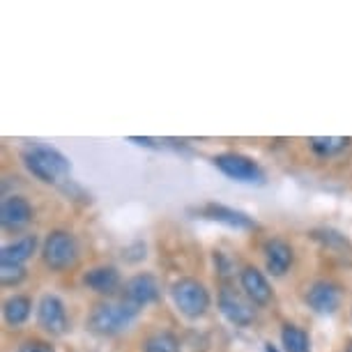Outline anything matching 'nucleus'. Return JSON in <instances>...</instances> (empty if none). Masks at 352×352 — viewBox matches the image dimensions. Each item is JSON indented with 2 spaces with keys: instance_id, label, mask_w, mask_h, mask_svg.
I'll return each mask as SVG.
<instances>
[{
  "instance_id": "nucleus-1",
  "label": "nucleus",
  "mask_w": 352,
  "mask_h": 352,
  "mask_svg": "<svg viewBox=\"0 0 352 352\" xmlns=\"http://www.w3.org/2000/svg\"><path fill=\"white\" fill-rule=\"evenodd\" d=\"M21 159L25 170L44 184H63L72 175L69 159L58 148H51V145H30V148L23 150Z\"/></svg>"
},
{
  "instance_id": "nucleus-2",
  "label": "nucleus",
  "mask_w": 352,
  "mask_h": 352,
  "mask_svg": "<svg viewBox=\"0 0 352 352\" xmlns=\"http://www.w3.org/2000/svg\"><path fill=\"white\" fill-rule=\"evenodd\" d=\"M141 309L131 307L124 300H106L92 307L88 316V329L92 334L111 338L118 336L120 331L129 329L131 322L136 320Z\"/></svg>"
},
{
  "instance_id": "nucleus-3",
  "label": "nucleus",
  "mask_w": 352,
  "mask_h": 352,
  "mask_svg": "<svg viewBox=\"0 0 352 352\" xmlns=\"http://www.w3.org/2000/svg\"><path fill=\"white\" fill-rule=\"evenodd\" d=\"M170 300L175 309L189 320H198L210 311L212 295L208 285L194 276H182L170 285Z\"/></svg>"
},
{
  "instance_id": "nucleus-4",
  "label": "nucleus",
  "mask_w": 352,
  "mask_h": 352,
  "mask_svg": "<svg viewBox=\"0 0 352 352\" xmlns=\"http://www.w3.org/2000/svg\"><path fill=\"white\" fill-rule=\"evenodd\" d=\"M78 242L69 230H51L42 244V261L51 272L72 270L78 263Z\"/></svg>"
},
{
  "instance_id": "nucleus-5",
  "label": "nucleus",
  "mask_w": 352,
  "mask_h": 352,
  "mask_svg": "<svg viewBox=\"0 0 352 352\" xmlns=\"http://www.w3.org/2000/svg\"><path fill=\"white\" fill-rule=\"evenodd\" d=\"M212 164L223 173L226 177L242 184H263L265 182V170L261 168V164L254 162L247 155L240 152H221V155L212 157Z\"/></svg>"
},
{
  "instance_id": "nucleus-6",
  "label": "nucleus",
  "mask_w": 352,
  "mask_h": 352,
  "mask_svg": "<svg viewBox=\"0 0 352 352\" xmlns=\"http://www.w3.org/2000/svg\"><path fill=\"white\" fill-rule=\"evenodd\" d=\"M217 304H219L221 316L232 327H249V324L256 320V304L251 302L244 292L230 288V285H223V288L219 290Z\"/></svg>"
},
{
  "instance_id": "nucleus-7",
  "label": "nucleus",
  "mask_w": 352,
  "mask_h": 352,
  "mask_svg": "<svg viewBox=\"0 0 352 352\" xmlns=\"http://www.w3.org/2000/svg\"><path fill=\"white\" fill-rule=\"evenodd\" d=\"M159 295H162V288H159L157 276L150 272H138V274L129 276L120 290V300L136 309H145L148 304L157 302Z\"/></svg>"
},
{
  "instance_id": "nucleus-8",
  "label": "nucleus",
  "mask_w": 352,
  "mask_h": 352,
  "mask_svg": "<svg viewBox=\"0 0 352 352\" xmlns=\"http://www.w3.org/2000/svg\"><path fill=\"white\" fill-rule=\"evenodd\" d=\"M37 324L51 336H65L69 329V318L65 302L58 295H42L37 304Z\"/></svg>"
},
{
  "instance_id": "nucleus-9",
  "label": "nucleus",
  "mask_w": 352,
  "mask_h": 352,
  "mask_svg": "<svg viewBox=\"0 0 352 352\" xmlns=\"http://www.w3.org/2000/svg\"><path fill=\"white\" fill-rule=\"evenodd\" d=\"M304 302L309 304V309L318 316H334L338 307H341V288L334 281L327 278H318L307 288Z\"/></svg>"
},
{
  "instance_id": "nucleus-10",
  "label": "nucleus",
  "mask_w": 352,
  "mask_h": 352,
  "mask_svg": "<svg viewBox=\"0 0 352 352\" xmlns=\"http://www.w3.org/2000/svg\"><path fill=\"white\" fill-rule=\"evenodd\" d=\"M263 256H265V267L276 278L288 274V270L292 267V263H295V249H292V244L285 242L283 237H272V240L265 242Z\"/></svg>"
},
{
  "instance_id": "nucleus-11",
  "label": "nucleus",
  "mask_w": 352,
  "mask_h": 352,
  "mask_svg": "<svg viewBox=\"0 0 352 352\" xmlns=\"http://www.w3.org/2000/svg\"><path fill=\"white\" fill-rule=\"evenodd\" d=\"M240 285H242V292L256 304V307H267V304L274 300V290H272V285L267 281V276H265V272L254 267V265L242 267Z\"/></svg>"
},
{
  "instance_id": "nucleus-12",
  "label": "nucleus",
  "mask_w": 352,
  "mask_h": 352,
  "mask_svg": "<svg viewBox=\"0 0 352 352\" xmlns=\"http://www.w3.org/2000/svg\"><path fill=\"white\" fill-rule=\"evenodd\" d=\"M83 285L88 290L97 292V295L111 297L118 290H122L124 283L118 267H113V265H97V267H90L83 274Z\"/></svg>"
},
{
  "instance_id": "nucleus-13",
  "label": "nucleus",
  "mask_w": 352,
  "mask_h": 352,
  "mask_svg": "<svg viewBox=\"0 0 352 352\" xmlns=\"http://www.w3.org/2000/svg\"><path fill=\"white\" fill-rule=\"evenodd\" d=\"M32 217H35V210L23 196H8L0 205V223L5 230H21L32 221Z\"/></svg>"
},
{
  "instance_id": "nucleus-14",
  "label": "nucleus",
  "mask_w": 352,
  "mask_h": 352,
  "mask_svg": "<svg viewBox=\"0 0 352 352\" xmlns=\"http://www.w3.org/2000/svg\"><path fill=\"white\" fill-rule=\"evenodd\" d=\"M198 212H201V217L210 219V221L223 223V226L235 228V230H254L256 228L254 217H249L247 212H242V210L221 205V203H208V205H203Z\"/></svg>"
},
{
  "instance_id": "nucleus-15",
  "label": "nucleus",
  "mask_w": 352,
  "mask_h": 352,
  "mask_svg": "<svg viewBox=\"0 0 352 352\" xmlns=\"http://www.w3.org/2000/svg\"><path fill=\"white\" fill-rule=\"evenodd\" d=\"M37 244H39L37 235H23L14 242H8L0 249V265H19V267H25V263L37 251Z\"/></svg>"
},
{
  "instance_id": "nucleus-16",
  "label": "nucleus",
  "mask_w": 352,
  "mask_h": 352,
  "mask_svg": "<svg viewBox=\"0 0 352 352\" xmlns=\"http://www.w3.org/2000/svg\"><path fill=\"white\" fill-rule=\"evenodd\" d=\"M32 316V300L28 295H12L3 304V318L10 327H21Z\"/></svg>"
},
{
  "instance_id": "nucleus-17",
  "label": "nucleus",
  "mask_w": 352,
  "mask_h": 352,
  "mask_svg": "<svg viewBox=\"0 0 352 352\" xmlns=\"http://www.w3.org/2000/svg\"><path fill=\"white\" fill-rule=\"evenodd\" d=\"M141 352H182V343L173 331H152L141 341Z\"/></svg>"
},
{
  "instance_id": "nucleus-18",
  "label": "nucleus",
  "mask_w": 352,
  "mask_h": 352,
  "mask_svg": "<svg viewBox=\"0 0 352 352\" xmlns=\"http://www.w3.org/2000/svg\"><path fill=\"white\" fill-rule=\"evenodd\" d=\"M352 143V138L343 136H314L309 138V148L316 152L318 157H334L341 155L343 150H348Z\"/></svg>"
},
{
  "instance_id": "nucleus-19",
  "label": "nucleus",
  "mask_w": 352,
  "mask_h": 352,
  "mask_svg": "<svg viewBox=\"0 0 352 352\" xmlns=\"http://www.w3.org/2000/svg\"><path fill=\"white\" fill-rule=\"evenodd\" d=\"M281 343L283 352H311V338L297 324H283L281 327Z\"/></svg>"
},
{
  "instance_id": "nucleus-20",
  "label": "nucleus",
  "mask_w": 352,
  "mask_h": 352,
  "mask_svg": "<svg viewBox=\"0 0 352 352\" xmlns=\"http://www.w3.org/2000/svg\"><path fill=\"white\" fill-rule=\"evenodd\" d=\"M25 278V267H19V265H0V281L3 285H19Z\"/></svg>"
},
{
  "instance_id": "nucleus-21",
  "label": "nucleus",
  "mask_w": 352,
  "mask_h": 352,
  "mask_svg": "<svg viewBox=\"0 0 352 352\" xmlns=\"http://www.w3.org/2000/svg\"><path fill=\"white\" fill-rule=\"evenodd\" d=\"M16 352H56V348L51 345V341H42V338H28L19 345Z\"/></svg>"
},
{
  "instance_id": "nucleus-22",
  "label": "nucleus",
  "mask_w": 352,
  "mask_h": 352,
  "mask_svg": "<svg viewBox=\"0 0 352 352\" xmlns=\"http://www.w3.org/2000/svg\"><path fill=\"white\" fill-rule=\"evenodd\" d=\"M265 352H281L276 348V345H272V343H265Z\"/></svg>"
},
{
  "instance_id": "nucleus-23",
  "label": "nucleus",
  "mask_w": 352,
  "mask_h": 352,
  "mask_svg": "<svg viewBox=\"0 0 352 352\" xmlns=\"http://www.w3.org/2000/svg\"><path fill=\"white\" fill-rule=\"evenodd\" d=\"M345 352H352V341L348 343V348H345Z\"/></svg>"
}]
</instances>
